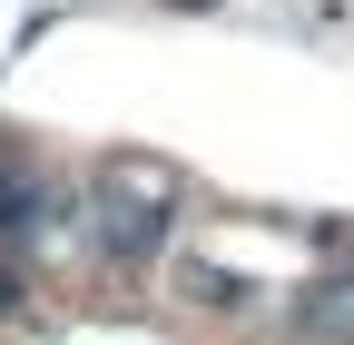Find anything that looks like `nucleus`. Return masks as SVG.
I'll use <instances>...</instances> for the list:
<instances>
[{
	"instance_id": "1",
	"label": "nucleus",
	"mask_w": 354,
	"mask_h": 345,
	"mask_svg": "<svg viewBox=\"0 0 354 345\" xmlns=\"http://www.w3.org/2000/svg\"><path fill=\"white\" fill-rule=\"evenodd\" d=\"M305 335L315 345H354V276H335L315 306H305Z\"/></svg>"
}]
</instances>
